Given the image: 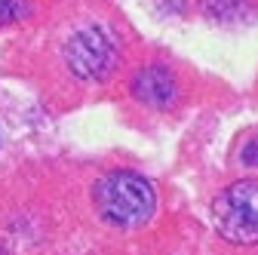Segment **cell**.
<instances>
[{"label": "cell", "instance_id": "obj_1", "mask_svg": "<svg viewBox=\"0 0 258 255\" xmlns=\"http://www.w3.org/2000/svg\"><path fill=\"white\" fill-rule=\"evenodd\" d=\"M92 203H95V212L108 225L139 228L154 215L157 194H154V184L145 175L129 172V169H117V172H108L105 178L95 181Z\"/></svg>", "mask_w": 258, "mask_h": 255}, {"label": "cell", "instance_id": "obj_2", "mask_svg": "<svg viewBox=\"0 0 258 255\" xmlns=\"http://www.w3.org/2000/svg\"><path fill=\"white\" fill-rule=\"evenodd\" d=\"M212 218L224 240L240 246L258 243V178H243L224 187L212 203Z\"/></svg>", "mask_w": 258, "mask_h": 255}, {"label": "cell", "instance_id": "obj_3", "mask_svg": "<svg viewBox=\"0 0 258 255\" xmlns=\"http://www.w3.org/2000/svg\"><path fill=\"white\" fill-rule=\"evenodd\" d=\"M64 65L80 80H105L117 65V43L105 28H80L64 43Z\"/></svg>", "mask_w": 258, "mask_h": 255}, {"label": "cell", "instance_id": "obj_4", "mask_svg": "<svg viewBox=\"0 0 258 255\" xmlns=\"http://www.w3.org/2000/svg\"><path fill=\"white\" fill-rule=\"evenodd\" d=\"M133 95L139 102L151 105V108H166L175 102L178 95V86H175V77L169 68L163 65H148L142 71H136L133 77Z\"/></svg>", "mask_w": 258, "mask_h": 255}, {"label": "cell", "instance_id": "obj_5", "mask_svg": "<svg viewBox=\"0 0 258 255\" xmlns=\"http://www.w3.org/2000/svg\"><path fill=\"white\" fill-rule=\"evenodd\" d=\"M203 7L209 16L228 22V19H243L252 10V0H203Z\"/></svg>", "mask_w": 258, "mask_h": 255}, {"label": "cell", "instance_id": "obj_6", "mask_svg": "<svg viewBox=\"0 0 258 255\" xmlns=\"http://www.w3.org/2000/svg\"><path fill=\"white\" fill-rule=\"evenodd\" d=\"M22 16V4L19 0H0V25H7L13 19Z\"/></svg>", "mask_w": 258, "mask_h": 255}]
</instances>
